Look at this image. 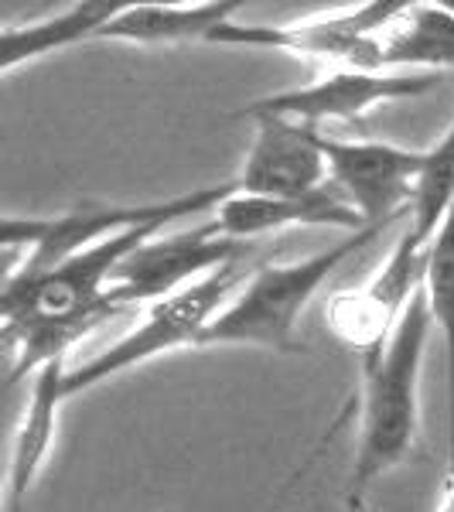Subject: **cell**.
Segmentation results:
<instances>
[{
    "label": "cell",
    "mask_w": 454,
    "mask_h": 512,
    "mask_svg": "<svg viewBox=\"0 0 454 512\" xmlns=\"http://www.w3.org/2000/svg\"><path fill=\"white\" fill-rule=\"evenodd\" d=\"M431 332L434 318L424 287H420L386 349L376 352L373 359H362L359 444L349 485H345V502L352 512L362 506L376 478L403 465L414 451L420 427V369H424Z\"/></svg>",
    "instance_id": "6da1fadb"
},
{
    "label": "cell",
    "mask_w": 454,
    "mask_h": 512,
    "mask_svg": "<svg viewBox=\"0 0 454 512\" xmlns=\"http://www.w3.org/2000/svg\"><path fill=\"white\" fill-rule=\"evenodd\" d=\"M393 222H379L366 226L359 233H345L335 239L328 250L301 256L291 263H267L257 267L243 280V287L233 294V301L212 318L205 328L198 349H212V345H250V349L267 352H297V321L304 308L311 304L325 280L352 260L356 253L366 250L369 243L386 233Z\"/></svg>",
    "instance_id": "7a4b0ae2"
},
{
    "label": "cell",
    "mask_w": 454,
    "mask_h": 512,
    "mask_svg": "<svg viewBox=\"0 0 454 512\" xmlns=\"http://www.w3.org/2000/svg\"><path fill=\"white\" fill-rule=\"evenodd\" d=\"M229 195H236V185H212L195 188L178 198L164 202H76L69 212L59 216H7L0 229V243L7 253L24 250V260L18 267H7V277H38L45 270L59 267L69 256H76L86 246L110 239L130 229L161 226L168 229L171 222L198 216V212H216Z\"/></svg>",
    "instance_id": "3957f363"
},
{
    "label": "cell",
    "mask_w": 454,
    "mask_h": 512,
    "mask_svg": "<svg viewBox=\"0 0 454 512\" xmlns=\"http://www.w3.org/2000/svg\"><path fill=\"white\" fill-rule=\"evenodd\" d=\"M246 277L250 274H246L243 260H239V263H229V267H219L216 274L202 277L198 284L185 287V291L151 304L147 318L140 321L134 332H127L120 342H113L110 349H103L99 355H93V359L79 362V366H69L65 390H69V396H79L99 383H106V379L127 373V369H137V366H144V362L161 359V355L188 349V345L198 349L205 328H209L212 318L233 301V294L243 287Z\"/></svg>",
    "instance_id": "277c9868"
},
{
    "label": "cell",
    "mask_w": 454,
    "mask_h": 512,
    "mask_svg": "<svg viewBox=\"0 0 454 512\" xmlns=\"http://www.w3.org/2000/svg\"><path fill=\"white\" fill-rule=\"evenodd\" d=\"M407 7V0H369L342 11L315 14L291 24H243L229 21L212 35V45L284 52L304 62H321L332 69L386 72L379 59V35Z\"/></svg>",
    "instance_id": "5b68a950"
},
{
    "label": "cell",
    "mask_w": 454,
    "mask_h": 512,
    "mask_svg": "<svg viewBox=\"0 0 454 512\" xmlns=\"http://www.w3.org/2000/svg\"><path fill=\"white\" fill-rule=\"evenodd\" d=\"M444 86V76H427V72H366V69H332L308 86L284 89V93L263 96L257 103L236 110V117H253V113H270V117L294 120L301 127L321 130L332 123H352L366 117L369 110L383 103H400V99H420Z\"/></svg>",
    "instance_id": "8992f818"
},
{
    "label": "cell",
    "mask_w": 454,
    "mask_h": 512,
    "mask_svg": "<svg viewBox=\"0 0 454 512\" xmlns=\"http://www.w3.org/2000/svg\"><path fill=\"white\" fill-rule=\"evenodd\" d=\"M246 256H250V243L219 236L212 222L192 229V233H161L120 263L106 297L120 311L134 308V304L151 308V304L185 291L202 277L216 274L219 267L239 263Z\"/></svg>",
    "instance_id": "52a82bcc"
},
{
    "label": "cell",
    "mask_w": 454,
    "mask_h": 512,
    "mask_svg": "<svg viewBox=\"0 0 454 512\" xmlns=\"http://www.w3.org/2000/svg\"><path fill=\"white\" fill-rule=\"evenodd\" d=\"M427 253L410 243L407 233L393 243L386 263L356 291H338L325 308V328L338 345L362 359H373L386 349L400 325L407 304L424 287Z\"/></svg>",
    "instance_id": "ba28073f"
},
{
    "label": "cell",
    "mask_w": 454,
    "mask_h": 512,
    "mask_svg": "<svg viewBox=\"0 0 454 512\" xmlns=\"http://www.w3.org/2000/svg\"><path fill=\"white\" fill-rule=\"evenodd\" d=\"M321 151L328 164V185L366 219V226L407 219L424 171V151L332 134H321Z\"/></svg>",
    "instance_id": "9c48e42d"
},
{
    "label": "cell",
    "mask_w": 454,
    "mask_h": 512,
    "mask_svg": "<svg viewBox=\"0 0 454 512\" xmlns=\"http://www.w3.org/2000/svg\"><path fill=\"white\" fill-rule=\"evenodd\" d=\"M253 147L233 178L239 195L263 198H304L328 188V164L321 151V130L294 120L253 113Z\"/></svg>",
    "instance_id": "30bf717a"
},
{
    "label": "cell",
    "mask_w": 454,
    "mask_h": 512,
    "mask_svg": "<svg viewBox=\"0 0 454 512\" xmlns=\"http://www.w3.org/2000/svg\"><path fill=\"white\" fill-rule=\"evenodd\" d=\"M212 226L219 229V236L236 239V243H250L253 236L284 233V229L294 226H328L345 229V233H359V229H366V219L328 185L304 198H263L236 192L216 209Z\"/></svg>",
    "instance_id": "8fae6325"
},
{
    "label": "cell",
    "mask_w": 454,
    "mask_h": 512,
    "mask_svg": "<svg viewBox=\"0 0 454 512\" xmlns=\"http://www.w3.org/2000/svg\"><path fill=\"white\" fill-rule=\"evenodd\" d=\"M69 355L48 362L41 373L31 379V393L24 403V414L14 434L11 468H7V495L4 512H24L28 495L35 489V478L45 468L48 454H52L55 434H59V417L65 400H72L65 390V376H69Z\"/></svg>",
    "instance_id": "7c38bea8"
},
{
    "label": "cell",
    "mask_w": 454,
    "mask_h": 512,
    "mask_svg": "<svg viewBox=\"0 0 454 512\" xmlns=\"http://www.w3.org/2000/svg\"><path fill=\"white\" fill-rule=\"evenodd\" d=\"M243 11L239 0H198V4H144L127 0V7L103 28V41H130V45H188L205 41L222 24L236 21Z\"/></svg>",
    "instance_id": "4fadbf2b"
},
{
    "label": "cell",
    "mask_w": 454,
    "mask_h": 512,
    "mask_svg": "<svg viewBox=\"0 0 454 512\" xmlns=\"http://www.w3.org/2000/svg\"><path fill=\"white\" fill-rule=\"evenodd\" d=\"M379 59L386 72H454V11L444 0H407L390 28L379 35Z\"/></svg>",
    "instance_id": "5bb4252c"
},
{
    "label": "cell",
    "mask_w": 454,
    "mask_h": 512,
    "mask_svg": "<svg viewBox=\"0 0 454 512\" xmlns=\"http://www.w3.org/2000/svg\"><path fill=\"white\" fill-rule=\"evenodd\" d=\"M127 7V0H79L69 11L31 24H4L0 28V72L11 76L21 65L48 59L55 52L99 38L103 28Z\"/></svg>",
    "instance_id": "9a60e30c"
},
{
    "label": "cell",
    "mask_w": 454,
    "mask_h": 512,
    "mask_svg": "<svg viewBox=\"0 0 454 512\" xmlns=\"http://www.w3.org/2000/svg\"><path fill=\"white\" fill-rule=\"evenodd\" d=\"M424 297L434 328L444 342V373H448V448L454 461V205L437 226L424 260Z\"/></svg>",
    "instance_id": "2e32d148"
},
{
    "label": "cell",
    "mask_w": 454,
    "mask_h": 512,
    "mask_svg": "<svg viewBox=\"0 0 454 512\" xmlns=\"http://www.w3.org/2000/svg\"><path fill=\"white\" fill-rule=\"evenodd\" d=\"M451 205H454V123L448 127V134L424 151V171H420L414 202H410L407 212V229H403L417 250L427 253V246H431L444 216L451 212Z\"/></svg>",
    "instance_id": "e0dca14e"
},
{
    "label": "cell",
    "mask_w": 454,
    "mask_h": 512,
    "mask_svg": "<svg viewBox=\"0 0 454 512\" xmlns=\"http://www.w3.org/2000/svg\"><path fill=\"white\" fill-rule=\"evenodd\" d=\"M434 512H454V461L448 468V478H444V485H441V495H437Z\"/></svg>",
    "instance_id": "ac0fdd59"
},
{
    "label": "cell",
    "mask_w": 454,
    "mask_h": 512,
    "mask_svg": "<svg viewBox=\"0 0 454 512\" xmlns=\"http://www.w3.org/2000/svg\"><path fill=\"white\" fill-rule=\"evenodd\" d=\"M444 4H448V7H451V11H454V0H444Z\"/></svg>",
    "instance_id": "d6986e66"
}]
</instances>
